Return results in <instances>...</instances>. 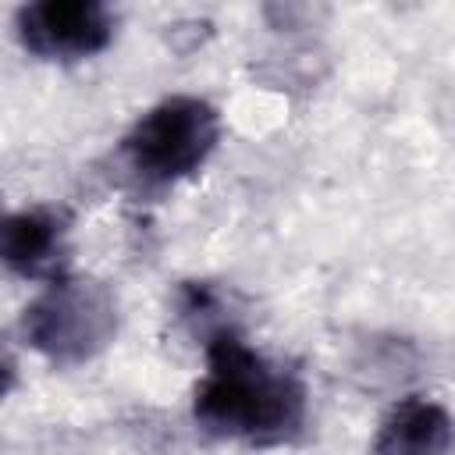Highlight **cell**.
<instances>
[{
  "instance_id": "6da1fadb",
  "label": "cell",
  "mask_w": 455,
  "mask_h": 455,
  "mask_svg": "<svg viewBox=\"0 0 455 455\" xmlns=\"http://www.w3.org/2000/svg\"><path fill=\"white\" fill-rule=\"evenodd\" d=\"M192 416L213 437L256 448L288 444L306 427V384L224 323L206 334V373L196 387Z\"/></svg>"
},
{
  "instance_id": "7a4b0ae2",
  "label": "cell",
  "mask_w": 455,
  "mask_h": 455,
  "mask_svg": "<svg viewBox=\"0 0 455 455\" xmlns=\"http://www.w3.org/2000/svg\"><path fill=\"white\" fill-rule=\"evenodd\" d=\"M220 139L217 110L199 96H167L121 142V160L142 188H167L196 174Z\"/></svg>"
},
{
  "instance_id": "3957f363",
  "label": "cell",
  "mask_w": 455,
  "mask_h": 455,
  "mask_svg": "<svg viewBox=\"0 0 455 455\" xmlns=\"http://www.w3.org/2000/svg\"><path fill=\"white\" fill-rule=\"evenodd\" d=\"M25 341L50 363L75 366L100 355L117 331V302L96 277H53L25 306Z\"/></svg>"
},
{
  "instance_id": "277c9868",
  "label": "cell",
  "mask_w": 455,
  "mask_h": 455,
  "mask_svg": "<svg viewBox=\"0 0 455 455\" xmlns=\"http://www.w3.org/2000/svg\"><path fill=\"white\" fill-rule=\"evenodd\" d=\"M18 39L43 60H82L100 53L114 36V11L100 0H39L14 18Z\"/></svg>"
},
{
  "instance_id": "5b68a950",
  "label": "cell",
  "mask_w": 455,
  "mask_h": 455,
  "mask_svg": "<svg viewBox=\"0 0 455 455\" xmlns=\"http://www.w3.org/2000/svg\"><path fill=\"white\" fill-rule=\"evenodd\" d=\"M4 263L28 281H53L68 270V220L50 206L18 210L0 231Z\"/></svg>"
},
{
  "instance_id": "8992f818",
  "label": "cell",
  "mask_w": 455,
  "mask_h": 455,
  "mask_svg": "<svg viewBox=\"0 0 455 455\" xmlns=\"http://www.w3.org/2000/svg\"><path fill=\"white\" fill-rule=\"evenodd\" d=\"M451 444V416L441 402L409 395L387 409L377 427L373 455H444Z\"/></svg>"
}]
</instances>
